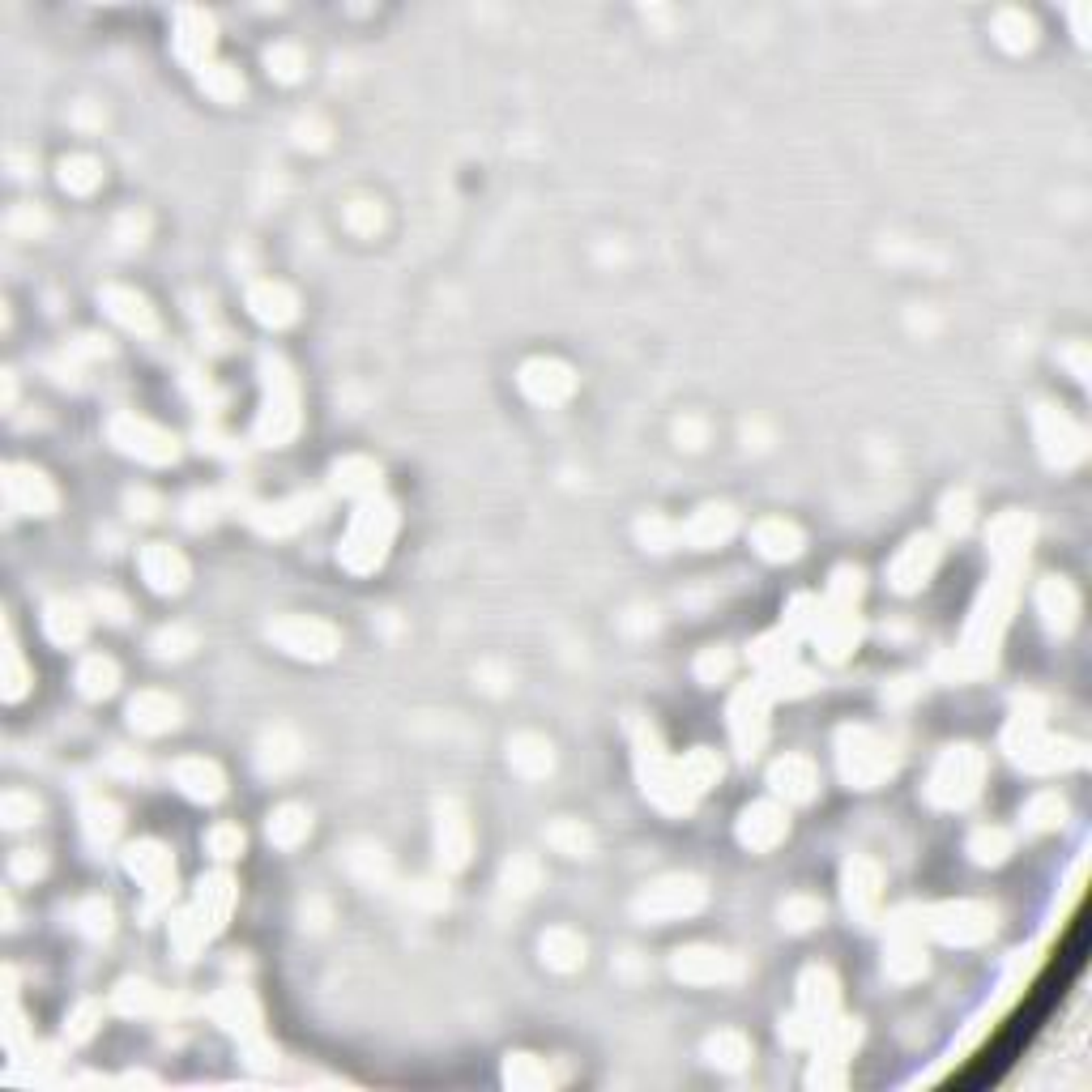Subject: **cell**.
<instances>
[{
    "instance_id": "obj_1",
    "label": "cell",
    "mask_w": 1092,
    "mask_h": 1092,
    "mask_svg": "<svg viewBox=\"0 0 1092 1092\" xmlns=\"http://www.w3.org/2000/svg\"><path fill=\"white\" fill-rule=\"evenodd\" d=\"M175 34H179V52L184 56H205L209 43H213V18L205 9H179Z\"/></svg>"
},
{
    "instance_id": "obj_2",
    "label": "cell",
    "mask_w": 1092,
    "mask_h": 1092,
    "mask_svg": "<svg viewBox=\"0 0 1092 1092\" xmlns=\"http://www.w3.org/2000/svg\"><path fill=\"white\" fill-rule=\"evenodd\" d=\"M994 34H999V39H1003L1011 52H1020V48L1033 43L1037 26H1033V18H1029L1024 9H1003V13L994 18Z\"/></svg>"
},
{
    "instance_id": "obj_3",
    "label": "cell",
    "mask_w": 1092,
    "mask_h": 1092,
    "mask_svg": "<svg viewBox=\"0 0 1092 1092\" xmlns=\"http://www.w3.org/2000/svg\"><path fill=\"white\" fill-rule=\"evenodd\" d=\"M265 64H269V73H278L282 82H290V78H299V68H303V56H299L295 48H273V52L265 56Z\"/></svg>"
},
{
    "instance_id": "obj_4",
    "label": "cell",
    "mask_w": 1092,
    "mask_h": 1092,
    "mask_svg": "<svg viewBox=\"0 0 1092 1092\" xmlns=\"http://www.w3.org/2000/svg\"><path fill=\"white\" fill-rule=\"evenodd\" d=\"M205 86H209L218 98H231V94H239V90H243V86H239V78H235V73H231L227 64H213V68L205 73Z\"/></svg>"
},
{
    "instance_id": "obj_5",
    "label": "cell",
    "mask_w": 1092,
    "mask_h": 1092,
    "mask_svg": "<svg viewBox=\"0 0 1092 1092\" xmlns=\"http://www.w3.org/2000/svg\"><path fill=\"white\" fill-rule=\"evenodd\" d=\"M179 572H184V568H179L175 555H163V551L150 555V576H158L154 585H163V589H167V585H179Z\"/></svg>"
},
{
    "instance_id": "obj_6",
    "label": "cell",
    "mask_w": 1092,
    "mask_h": 1092,
    "mask_svg": "<svg viewBox=\"0 0 1092 1092\" xmlns=\"http://www.w3.org/2000/svg\"><path fill=\"white\" fill-rule=\"evenodd\" d=\"M777 781H781V789L789 785V794H798V798L807 794V769H803V764H781V769H777Z\"/></svg>"
},
{
    "instance_id": "obj_7",
    "label": "cell",
    "mask_w": 1092,
    "mask_h": 1092,
    "mask_svg": "<svg viewBox=\"0 0 1092 1092\" xmlns=\"http://www.w3.org/2000/svg\"><path fill=\"white\" fill-rule=\"evenodd\" d=\"M777 828H781V824H777V815H773L769 807H759V811H755V832H743V836H747V841H759V845H764V841H769V836H773Z\"/></svg>"
},
{
    "instance_id": "obj_8",
    "label": "cell",
    "mask_w": 1092,
    "mask_h": 1092,
    "mask_svg": "<svg viewBox=\"0 0 1092 1092\" xmlns=\"http://www.w3.org/2000/svg\"><path fill=\"white\" fill-rule=\"evenodd\" d=\"M86 679H90V683H86L90 691H107V687H112V666H107V662L98 666V662H94V666L86 670Z\"/></svg>"
},
{
    "instance_id": "obj_9",
    "label": "cell",
    "mask_w": 1092,
    "mask_h": 1092,
    "mask_svg": "<svg viewBox=\"0 0 1092 1092\" xmlns=\"http://www.w3.org/2000/svg\"><path fill=\"white\" fill-rule=\"evenodd\" d=\"M1071 18H1075V30H1079V39L1088 34V9L1079 5V9H1071Z\"/></svg>"
}]
</instances>
